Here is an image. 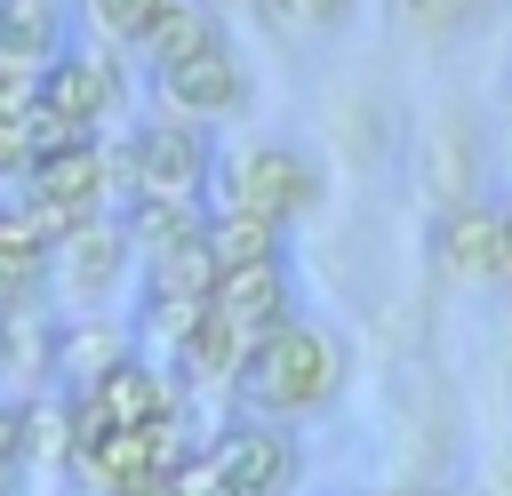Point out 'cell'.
Returning a JSON list of instances; mask_svg holds the SVG:
<instances>
[{"mask_svg": "<svg viewBox=\"0 0 512 496\" xmlns=\"http://www.w3.org/2000/svg\"><path fill=\"white\" fill-rule=\"evenodd\" d=\"M120 360H136V328H120V320H104V312H72V320H56L48 384H56L64 400H80V392H96Z\"/></svg>", "mask_w": 512, "mask_h": 496, "instance_id": "8", "label": "cell"}, {"mask_svg": "<svg viewBox=\"0 0 512 496\" xmlns=\"http://www.w3.org/2000/svg\"><path fill=\"white\" fill-rule=\"evenodd\" d=\"M152 88H160V112H176V120H192V128L240 120V112H248V96H256V80H248V64H240V48H232V40H224V48H208V56H192V64L152 72Z\"/></svg>", "mask_w": 512, "mask_h": 496, "instance_id": "6", "label": "cell"}, {"mask_svg": "<svg viewBox=\"0 0 512 496\" xmlns=\"http://www.w3.org/2000/svg\"><path fill=\"white\" fill-rule=\"evenodd\" d=\"M344 376H352L344 336L296 312V320H280V328L248 352L232 400H240V416H256V424H304V416H328V408L344 400Z\"/></svg>", "mask_w": 512, "mask_h": 496, "instance_id": "1", "label": "cell"}, {"mask_svg": "<svg viewBox=\"0 0 512 496\" xmlns=\"http://www.w3.org/2000/svg\"><path fill=\"white\" fill-rule=\"evenodd\" d=\"M208 8H256V0H208Z\"/></svg>", "mask_w": 512, "mask_h": 496, "instance_id": "26", "label": "cell"}, {"mask_svg": "<svg viewBox=\"0 0 512 496\" xmlns=\"http://www.w3.org/2000/svg\"><path fill=\"white\" fill-rule=\"evenodd\" d=\"M0 496H24V472H0Z\"/></svg>", "mask_w": 512, "mask_h": 496, "instance_id": "23", "label": "cell"}, {"mask_svg": "<svg viewBox=\"0 0 512 496\" xmlns=\"http://www.w3.org/2000/svg\"><path fill=\"white\" fill-rule=\"evenodd\" d=\"M120 184L128 200H184V208H216V152L208 128L176 120V112H144L120 136Z\"/></svg>", "mask_w": 512, "mask_h": 496, "instance_id": "2", "label": "cell"}, {"mask_svg": "<svg viewBox=\"0 0 512 496\" xmlns=\"http://www.w3.org/2000/svg\"><path fill=\"white\" fill-rule=\"evenodd\" d=\"M216 208H248V216L296 224V216L320 208V168H312V152L264 136V144L232 152V168H224V184H216Z\"/></svg>", "mask_w": 512, "mask_h": 496, "instance_id": "3", "label": "cell"}, {"mask_svg": "<svg viewBox=\"0 0 512 496\" xmlns=\"http://www.w3.org/2000/svg\"><path fill=\"white\" fill-rule=\"evenodd\" d=\"M48 256H56V240H48V224L16 200V192H0V272H16L24 288H40V272H48Z\"/></svg>", "mask_w": 512, "mask_h": 496, "instance_id": "16", "label": "cell"}, {"mask_svg": "<svg viewBox=\"0 0 512 496\" xmlns=\"http://www.w3.org/2000/svg\"><path fill=\"white\" fill-rule=\"evenodd\" d=\"M216 280H224L216 248H208V232H192V240H176L168 256L144 264V304H208Z\"/></svg>", "mask_w": 512, "mask_h": 496, "instance_id": "11", "label": "cell"}, {"mask_svg": "<svg viewBox=\"0 0 512 496\" xmlns=\"http://www.w3.org/2000/svg\"><path fill=\"white\" fill-rule=\"evenodd\" d=\"M120 96H128V72H120V56L96 40V48H64L48 72H40V112L56 120V136L64 144H88V136H104V120L120 112Z\"/></svg>", "mask_w": 512, "mask_h": 496, "instance_id": "4", "label": "cell"}, {"mask_svg": "<svg viewBox=\"0 0 512 496\" xmlns=\"http://www.w3.org/2000/svg\"><path fill=\"white\" fill-rule=\"evenodd\" d=\"M120 496H176V472H152V480H128Z\"/></svg>", "mask_w": 512, "mask_h": 496, "instance_id": "22", "label": "cell"}, {"mask_svg": "<svg viewBox=\"0 0 512 496\" xmlns=\"http://www.w3.org/2000/svg\"><path fill=\"white\" fill-rule=\"evenodd\" d=\"M208 464L224 472L232 496H288L296 472H304V448L288 424H256V416H232L216 440H208Z\"/></svg>", "mask_w": 512, "mask_h": 496, "instance_id": "5", "label": "cell"}, {"mask_svg": "<svg viewBox=\"0 0 512 496\" xmlns=\"http://www.w3.org/2000/svg\"><path fill=\"white\" fill-rule=\"evenodd\" d=\"M208 312H224V320L248 328V336H272L280 320H296V304H288V264H240V272H224L216 296H208Z\"/></svg>", "mask_w": 512, "mask_h": 496, "instance_id": "10", "label": "cell"}, {"mask_svg": "<svg viewBox=\"0 0 512 496\" xmlns=\"http://www.w3.org/2000/svg\"><path fill=\"white\" fill-rule=\"evenodd\" d=\"M48 360H56V320L32 304L0 312V384H40Z\"/></svg>", "mask_w": 512, "mask_h": 496, "instance_id": "14", "label": "cell"}, {"mask_svg": "<svg viewBox=\"0 0 512 496\" xmlns=\"http://www.w3.org/2000/svg\"><path fill=\"white\" fill-rule=\"evenodd\" d=\"M128 264H136V240H128L120 216H88V224H72V232L56 240V256H48V272H56L80 304L112 296V288L128 280Z\"/></svg>", "mask_w": 512, "mask_h": 496, "instance_id": "7", "label": "cell"}, {"mask_svg": "<svg viewBox=\"0 0 512 496\" xmlns=\"http://www.w3.org/2000/svg\"><path fill=\"white\" fill-rule=\"evenodd\" d=\"M448 496H472V488H448Z\"/></svg>", "mask_w": 512, "mask_h": 496, "instance_id": "27", "label": "cell"}, {"mask_svg": "<svg viewBox=\"0 0 512 496\" xmlns=\"http://www.w3.org/2000/svg\"><path fill=\"white\" fill-rule=\"evenodd\" d=\"M488 8H496V0H392V16H400L408 32H432V40H448V32H472Z\"/></svg>", "mask_w": 512, "mask_h": 496, "instance_id": "18", "label": "cell"}, {"mask_svg": "<svg viewBox=\"0 0 512 496\" xmlns=\"http://www.w3.org/2000/svg\"><path fill=\"white\" fill-rule=\"evenodd\" d=\"M120 224H128V240H136V264H152V256H168L176 240L208 232V208H184V200H128Z\"/></svg>", "mask_w": 512, "mask_h": 496, "instance_id": "15", "label": "cell"}, {"mask_svg": "<svg viewBox=\"0 0 512 496\" xmlns=\"http://www.w3.org/2000/svg\"><path fill=\"white\" fill-rule=\"evenodd\" d=\"M208 48H224L216 8H208V0H168V8H160V24H152V40H144V64H152V72H168V64L208 56Z\"/></svg>", "mask_w": 512, "mask_h": 496, "instance_id": "13", "label": "cell"}, {"mask_svg": "<svg viewBox=\"0 0 512 496\" xmlns=\"http://www.w3.org/2000/svg\"><path fill=\"white\" fill-rule=\"evenodd\" d=\"M360 496H416V488H360Z\"/></svg>", "mask_w": 512, "mask_h": 496, "instance_id": "25", "label": "cell"}, {"mask_svg": "<svg viewBox=\"0 0 512 496\" xmlns=\"http://www.w3.org/2000/svg\"><path fill=\"white\" fill-rule=\"evenodd\" d=\"M432 272L440 280H496L504 272V208L448 200L432 216Z\"/></svg>", "mask_w": 512, "mask_h": 496, "instance_id": "9", "label": "cell"}, {"mask_svg": "<svg viewBox=\"0 0 512 496\" xmlns=\"http://www.w3.org/2000/svg\"><path fill=\"white\" fill-rule=\"evenodd\" d=\"M208 248H216L224 272H240V264H288V224L248 216V208H208Z\"/></svg>", "mask_w": 512, "mask_h": 496, "instance_id": "12", "label": "cell"}, {"mask_svg": "<svg viewBox=\"0 0 512 496\" xmlns=\"http://www.w3.org/2000/svg\"><path fill=\"white\" fill-rule=\"evenodd\" d=\"M256 16L272 32H336L352 16V0H256Z\"/></svg>", "mask_w": 512, "mask_h": 496, "instance_id": "19", "label": "cell"}, {"mask_svg": "<svg viewBox=\"0 0 512 496\" xmlns=\"http://www.w3.org/2000/svg\"><path fill=\"white\" fill-rule=\"evenodd\" d=\"M24 464H72V408L24 400Z\"/></svg>", "mask_w": 512, "mask_h": 496, "instance_id": "17", "label": "cell"}, {"mask_svg": "<svg viewBox=\"0 0 512 496\" xmlns=\"http://www.w3.org/2000/svg\"><path fill=\"white\" fill-rule=\"evenodd\" d=\"M504 272H512V208H504Z\"/></svg>", "mask_w": 512, "mask_h": 496, "instance_id": "24", "label": "cell"}, {"mask_svg": "<svg viewBox=\"0 0 512 496\" xmlns=\"http://www.w3.org/2000/svg\"><path fill=\"white\" fill-rule=\"evenodd\" d=\"M176 496H232V488H224V472L208 464V448H200V456L176 472Z\"/></svg>", "mask_w": 512, "mask_h": 496, "instance_id": "21", "label": "cell"}, {"mask_svg": "<svg viewBox=\"0 0 512 496\" xmlns=\"http://www.w3.org/2000/svg\"><path fill=\"white\" fill-rule=\"evenodd\" d=\"M0 472H24V400L0 392Z\"/></svg>", "mask_w": 512, "mask_h": 496, "instance_id": "20", "label": "cell"}]
</instances>
